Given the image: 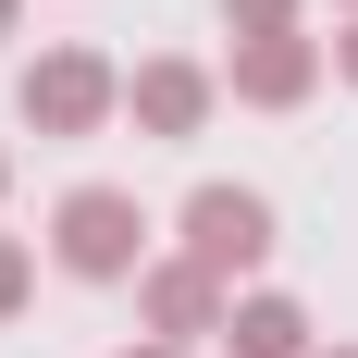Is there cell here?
Listing matches in <instances>:
<instances>
[{
  "label": "cell",
  "instance_id": "cell-1",
  "mask_svg": "<svg viewBox=\"0 0 358 358\" xmlns=\"http://www.w3.org/2000/svg\"><path fill=\"white\" fill-rule=\"evenodd\" d=\"M50 259H62L74 285H136V272H148V210H136V185H62Z\"/></svg>",
  "mask_w": 358,
  "mask_h": 358
},
{
  "label": "cell",
  "instance_id": "cell-2",
  "mask_svg": "<svg viewBox=\"0 0 358 358\" xmlns=\"http://www.w3.org/2000/svg\"><path fill=\"white\" fill-rule=\"evenodd\" d=\"M13 111H25L37 136H99L111 111H124V74H111L99 50H74V37H62V50H37V62H25Z\"/></svg>",
  "mask_w": 358,
  "mask_h": 358
},
{
  "label": "cell",
  "instance_id": "cell-3",
  "mask_svg": "<svg viewBox=\"0 0 358 358\" xmlns=\"http://www.w3.org/2000/svg\"><path fill=\"white\" fill-rule=\"evenodd\" d=\"M173 259H198V272L235 296L259 259H272V198H259V185H198V198H185V248H173Z\"/></svg>",
  "mask_w": 358,
  "mask_h": 358
},
{
  "label": "cell",
  "instance_id": "cell-4",
  "mask_svg": "<svg viewBox=\"0 0 358 358\" xmlns=\"http://www.w3.org/2000/svg\"><path fill=\"white\" fill-rule=\"evenodd\" d=\"M210 99H222V74H210V62H185V50H148V62L124 74L136 136H161V148H185V136H198V124H210Z\"/></svg>",
  "mask_w": 358,
  "mask_h": 358
},
{
  "label": "cell",
  "instance_id": "cell-5",
  "mask_svg": "<svg viewBox=\"0 0 358 358\" xmlns=\"http://www.w3.org/2000/svg\"><path fill=\"white\" fill-rule=\"evenodd\" d=\"M222 87H235L248 111H296L309 87H322V37H296V25H285V37H235Z\"/></svg>",
  "mask_w": 358,
  "mask_h": 358
},
{
  "label": "cell",
  "instance_id": "cell-6",
  "mask_svg": "<svg viewBox=\"0 0 358 358\" xmlns=\"http://www.w3.org/2000/svg\"><path fill=\"white\" fill-rule=\"evenodd\" d=\"M222 309L235 296L198 272V259H148L136 272V322H148V346H185V334H222Z\"/></svg>",
  "mask_w": 358,
  "mask_h": 358
},
{
  "label": "cell",
  "instance_id": "cell-7",
  "mask_svg": "<svg viewBox=\"0 0 358 358\" xmlns=\"http://www.w3.org/2000/svg\"><path fill=\"white\" fill-rule=\"evenodd\" d=\"M222 346H235V358H309V309L272 296V285H248L235 309H222Z\"/></svg>",
  "mask_w": 358,
  "mask_h": 358
},
{
  "label": "cell",
  "instance_id": "cell-8",
  "mask_svg": "<svg viewBox=\"0 0 358 358\" xmlns=\"http://www.w3.org/2000/svg\"><path fill=\"white\" fill-rule=\"evenodd\" d=\"M25 296H37V248H25V235H0V322H13Z\"/></svg>",
  "mask_w": 358,
  "mask_h": 358
},
{
  "label": "cell",
  "instance_id": "cell-9",
  "mask_svg": "<svg viewBox=\"0 0 358 358\" xmlns=\"http://www.w3.org/2000/svg\"><path fill=\"white\" fill-rule=\"evenodd\" d=\"M222 25H235V37H285L296 0H222Z\"/></svg>",
  "mask_w": 358,
  "mask_h": 358
},
{
  "label": "cell",
  "instance_id": "cell-10",
  "mask_svg": "<svg viewBox=\"0 0 358 358\" xmlns=\"http://www.w3.org/2000/svg\"><path fill=\"white\" fill-rule=\"evenodd\" d=\"M334 74H346V87H358V25H346V37H334Z\"/></svg>",
  "mask_w": 358,
  "mask_h": 358
},
{
  "label": "cell",
  "instance_id": "cell-11",
  "mask_svg": "<svg viewBox=\"0 0 358 358\" xmlns=\"http://www.w3.org/2000/svg\"><path fill=\"white\" fill-rule=\"evenodd\" d=\"M124 358H185V346H124Z\"/></svg>",
  "mask_w": 358,
  "mask_h": 358
},
{
  "label": "cell",
  "instance_id": "cell-12",
  "mask_svg": "<svg viewBox=\"0 0 358 358\" xmlns=\"http://www.w3.org/2000/svg\"><path fill=\"white\" fill-rule=\"evenodd\" d=\"M309 358H358V346H309Z\"/></svg>",
  "mask_w": 358,
  "mask_h": 358
},
{
  "label": "cell",
  "instance_id": "cell-13",
  "mask_svg": "<svg viewBox=\"0 0 358 358\" xmlns=\"http://www.w3.org/2000/svg\"><path fill=\"white\" fill-rule=\"evenodd\" d=\"M0 198H13V161H0Z\"/></svg>",
  "mask_w": 358,
  "mask_h": 358
},
{
  "label": "cell",
  "instance_id": "cell-14",
  "mask_svg": "<svg viewBox=\"0 0 358 358\" xmlns=\"http://www.w3.org/2000/svg\"><path fill=\"white\" fill-rule=\"evenodd\" d=\"M0 37H13V0H0Z\"/></svg>",
  "mask_w": 358,
  "mask_h": 358
},
{
  "label": "cell",
  "instance_id": "cell-15",
  "mask_svg": "<svg viewBox=\"0 0 358 358\" xmlns=\"http://www.w3.org/2000/svg\"><path fill=\"white\" fill-rule=\"evenodd\" d=\"M346 13H358V0H346Z\"/></svg>",
  "mask_w": 358,
  "mask_h": 358
}]
</instances>
